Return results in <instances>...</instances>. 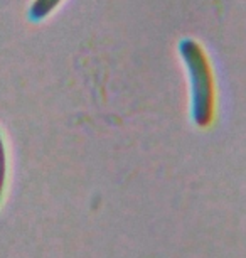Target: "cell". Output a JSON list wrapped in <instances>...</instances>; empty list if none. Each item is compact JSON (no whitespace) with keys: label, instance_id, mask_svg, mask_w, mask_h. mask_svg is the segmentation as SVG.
<instances>
[{"label":"cell","instance_id":"1","mask_svg":"<svg viewBox=\"0 0 246 258\" xmlns=\"http://www.w3.org/2000/svg\"><path fill=\"white\" fill-rule=\"evenodd\" d=\"M186 59L187 64L191 68V76H192V85L194 86V110H196V116L209 115V103L213 100L211 96V81H209V75H207V64L202 57V52L197 49V47L191 46L189 52H186Z\"/></svg>","mask_w":246,"mask_h":258},{"label":"cell","instance_id":"2","mask_svg":"<svg viewBox=\"0 0 246 258\" xmlns=\"http://www.w3.org/2000/svg\"><path fill=\"white\" fill-rule=\"evenodd\" d=\"M61 0H34L31 7V17L39 21V19L46 17L51 11H54Z\"/></svg>","mask_w":246,"mask_h":258},{"label":"cell","instance_id":"3","mask_svg":"<svg viewBox=\"0 0 246 258\" xmlns=\"http://www.w3.org/2000/svg\"><path fill=\"white\" fill-rule=\"evenodd\" d=\"M4 177H6V152H4L2 137H0V191L4 186Z\"/></svg>","mask_w":246,"mask_h":258}]
</instances>
